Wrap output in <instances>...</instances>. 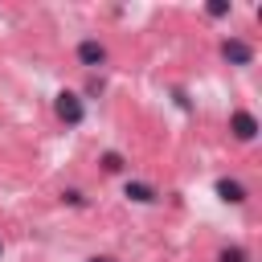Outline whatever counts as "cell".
I'll return each instance as SVG.
<instances>
[{
  "label": "cell",
  "mask_w": 262,
  "mask_h": 262,
  "mask_svg": "<svg viewBox=\"0 0 262 262\" xmlns=\"http://www.w3.org/2000/svg\"><path fill=\"white\" fill-rule=\"evenodd\" d=\"M217 262H246V250H237V246H233V250H221Z\"/></svg>",
  "instance_id": "ba28073f"
},
{
  "label": "cell",
  "mask_w": 262,
  "mask_h": 262,
  "mask_svg": "<svg viewBox=\"0 0 262 262\" xmlns=\"http://www.w3.org/2000/svg\"><path fill=\"white\" fill-rule=\"evenodd\" d=\"M90 262H115V258H106V254H98V258H90Z\"/></svg>",
  "instance_id": "30bf717a"
},
{
  "label": "cell",
  "mask_w": 262,
  "mask_h": 262,
  "mask_svg": "<svg viewBox=\"0 0 262 262\" xmlns=\"http://www.w3.org/2000/svg\"><path fill=\"white\" fill-rule=\"evenodd\" d=\"M102 168H106V172H123V156H119V151H106V156H102Z\"/></svg>",
  "instance_id": "52a82bcc"
},
{
  "label": "cell",
  "mask_w": 262,
  "mask_h": 262,
  "mask_svg": "<svg viewBox=\"0 0 262 262\" xmlns=\"http://www.w3.org/2000/svg\"><path fill=\"white\" fill-rule=\"evenodd\" d=\"M221 57H225L229 66H250V61H254V49H250L246 41H237V37H229V41L221 45Z\"/></svg>",
  "instance_id": "7a4b0ae2"
},
{
  "label": "cell",
  "mask_w": 262,
  "mask_h": 262,
  "mask_svg": "<svg viewBox=\"0 0 262 262\" xmlns=\"http://www.w3.org/2000/svg\"><path fill=\"white\" fill-rule=\"evenodd\" d=\"M127 196H131V201H139V205H151L160 192H156L151 184H135V180H127Z\"/></svg>",
  "instance_id": "8992f818"
},
{
  "label": "cell",
  "mask_w": 262,
  "mask_h": 262,
  "mask_svg": "<svg viewBox=\"0 0 262 262\" xmlns=\"http://www.w3.org/2000/svg\"><path fill=\"white\" fill-rule=\"evenodd\" d=\"M78 61H82V66H102V61H106V45L82 41V45H78Z\"/></svg>",
  "instance_id": "277c9868"
},
{
  "label": "cell",
  "mask_w": 262,
  "mask_h": 262,
  "mask_svg": "<svg viewBox=\"0 0 262 262\" xmlns=\"http://www.w3.org/2000/svg\"><path fill=\"white\" fill-rule=\"evenodd\" d=\"M0 250H4V242H0Z\"/></svg>",
  "instance_id": "8fae6325"
},
{
  "label": "cell",
  "mask_w": 262,
  "mask_h": 262,
  "mask_svg": "<svg viewBox=\"0 0 262 262\" xmlns=\"http://www.w3.org/2000/svg\"><path fill=\"white\" fill-rule=\"evenodd\" d=\"M225 12H229V4H225V0H217V4H209V16H225Z\"/></svg>",
  "instance_id": "9c48e42d"
},
{
  "label": "cell",
  "mask_w": 262,
  "mask_h": 262,
  "mask_svg": "<svg viewBox=\"0 0 262 262\" xmlns=\"http://www.w3.org/2000/svg\"><path fill=\"white\" fill-rule=\"evenodd\" d=\"M217 196L229 201V205H242V201H246V188H242L237 180H217Z\"/></svg>",
  "instance_id": "5b68a950"
},
{
  "label": "cell",
  "mask_w": 262,
  "mask_h": 262,
  "mask_svg": "<svg viewBox=\"0 0 262 262\" xmlns=\"http://www.w3.org/2000/svg\"><path fill=\"white\" fill-rule=\"evenodd\" d=\"M229 131H233V135H237L242 143H250V139L258 135V119H254L250 111H237V115L229 119Z\"/></svg>",
  "instance_id": "3957f363"
},
{
  "label": "cell",
  "mask_w": 262,
  "mask_h": 262,
  "mask_svg": "<svg viewBox=\"0 0 262 262\" xmlns=\"http://www.w3.org/2000/svg\"><path fill=\"white\" fill-rule=\"evenodd\" d=\"M57 115L70 123V127H78L82 119H86V106H82V98L78 94H70V90H61L57 94Z\"/></svg>",
  "instance_id": "6da1fadb"
}]
</instances>
